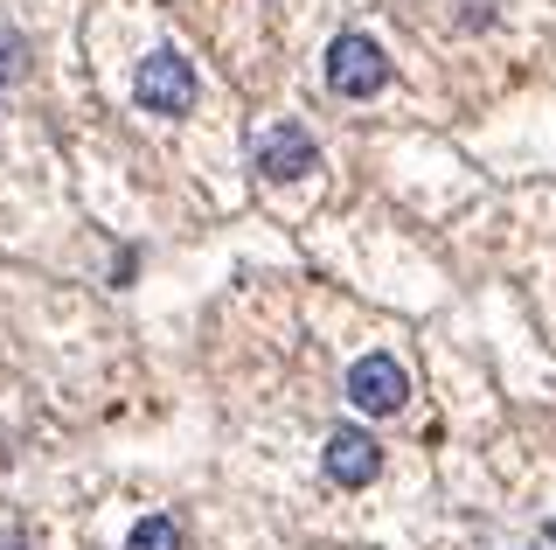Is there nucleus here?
Masks as SVG:
<instances>
[{
    "mask_svg": "<svg viewBox=\"0 0 556 550\" xmlns=\"http://www.w3.org/2000/svg\"><path fill=\"white\" fill-rule=\"evenodd\" d=\"M132 98L147 105L153 118H188L195 112V63L174 57V49H153L132 77Z\"/></svg>",
    "mask_w": 556,
    "mask_h": 550,
    "instance_id": "obj_1",
    "label": "nucleus"
},
{
    "mask_svg": "<svg viewBox=\"0 0 556 550\" xmlns=\"http://www.w3.org/2000/svg\"><path fill=\"white\" fill-rule=\"evenodd\" d=\"M390 84V57L376 36H334L327 49V91L334 98H376Z\"/></svg>",
    "mask_w": 556,
    "mask_h": 550,
    "instance_id": "obj_2",
    "label": "nucleus"
},
{
    "mask_svg": "<svg viewBox=\"0 0 556 550\" xmlns=\"http://www.w3.org/2000/svg\"><path fill=\"white\" fill-rule=\"evenodd\" d=\"M257 175H265V182H306V175H320V147H313V133L292 126V118H278L271 133H257Z\"/></svg>",
    "mask_w": 556,
    "mask_h": 550,
    "instance_id": "obj_3",
    "label": "nucleus"
},
{
    "mask_svg": "<svg viewBox=\"0 0 556 550\" xmlns=\"http://www.w3.org/2000/svg\"><path fill=\"white\" fill-rule=\"evenodd\" d=\"M410 398V376L396 355H362L355 370H348V404L369 411V418H390V411H404Z\"/></svg>",
    "mask_w": 556,
    "mask_h": 550,
    "instance_id": "obj_4",
    "label": "nucleus"
},
{
    "mask_svg": "<svg viewBox=\"0 0 556 550\" xmlns=\"http://www.w3.org/2000/svg\"><path fill=\"white\" fill-rule=\"evenodd\" d=\"M320 467H327V480H334V488H369V480L382 474V446L362 433V425H341V433L327 439Z\"/></svg>",
    "mask_w": 556,
    "mask_h": 550,
    "instance_id": "obj_5",
    "label": "nucleus"
},
{
    "mask_svg": "<svg viewBox=\"0 0 556 550\" xmlns=\"http://www.w3.org/2000/svg\"><path fill=\"white\" fill-rule=\"evenodd\" d=\"M126 550H181V523H174V515H139Z\"/></svg>",
    "mask_w": 556,
    "mask_h": 550,
    "instance_id": "obj_6",
    "label": "nucleus"
},
{
    "mask_svg": "<svg viewBox=\"0 0 556 550\" xmlns=\"http://www.w3.org/2000/svg\"><path fill=\"white\" fill-rule=\"evenodd\" d=\"M14 77H22V36L0 28V84H14Z\"/></svg>",
    "mask_w": 556,
    "mask_h": 550,
    "instance_id": "obj_7",
    "label": "nucleus"
},
{
    "mask_svg": "<svg viewBox=\"0 0 556 550\" xmlns=\"http://www.w3.org/2000/svg\"><path fill=\"white\" fill-rule=\"evenodd\" d=\"M494 8H501V0H459V14H466V28H486V22H494Z\"/></svg>",
    "mask_w": 556,
    "mask_h": 550,
    "instance_id": "obj_8",
    "label": "nucleus"
},
{
    "mask_svg": "<svg viewBox=\"0 0 556 550\" xmlns=\"http://www.w3.org/2000/svg\"><path fill=\"white\" fill-rule=\"evenodd\" d=\"M0 550H35V543L22 537V529H0Z\"/></svg>",
    "mask_w": 556,
    "mask_h": 550,
    "instance_id": "obj_9",
    "label": "nucleus"
}]
</instances>
